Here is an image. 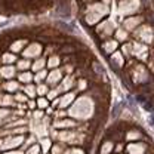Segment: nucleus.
<instances>
[{
	"mask_svg": "<svg viewBox=\"0 0 154 154\" xmlns=\"http://www.w3.org/2000/svg\"><path fill=\"white\" fill-rule=\"evenodd\" d=\"M141 22V18L139 16H135V18H128L126 21H125V28L126 30H134L138 24Z\"/></svg>",
	"mask_w": 154,
	"mask_h": 154,
	"instance_id": "obj_6",
	"label": "nucleus"
},
{
	"mask_svg": "<svg viewBox=\"0 0 154 154\" xmlns=\"http://www.w3.org/2000/svg\"><path fill=\"white\" fill-rule=\"evenodd\" d=\"M43 65H45V61H43V59H39V61H37V62H36L33 67H34V70H40Z\"/></svg>",
	"mask_w": 154,
	"mask_h": 154,
	"instance_id": "obj_17",
	"label": "nucleus"
},
{
	"mask_svg": "<svg viewBox=\"0 0 154 154\" xmlns=\"http://www.w3.org/2000/svg\"><path fill=\"white\" fill-rule=\"evenodd\" d=\"M46 105H47V102H46L45 99H40V101H39V107H46Z\"/></svg>",
	"mask_w": 154,
	"mask_h": 154,
	"instance_id": "obj_26",
	"label": "nucleus"
},
{
	"mask_svg": "<svg viewBox=\"0 0 154 154\" xmlns=\"http://www.w3.org/2000/svg\"><path fill=\"white\" fill-rule=\"evenodd\" d=\"M110 150H111V144L108 142V144H105V145H104V148H102V154H107Z\"/></svg>",
	"mask_w": 154,
	"mask_h": 154,
	"instance_id": "obj_23",
	"label": "nucleus"
},
{
	"mask_svg": "<svg viewBox=\"0 0 154 154\" xmlns=\"http://www.w3.org/2000/svg\"><path fill=\"white\" fill-rule=\"evenodd\" d=\"M45 76H46V73H45V71H42V73H39V74H37L36 80H39V82H40L42 79H45Z\"/></svg>",
	"mask_w": 154,
	"mask_h": 154,
	"instance_id": "obj_24",
	"label": "nucleus"
},
{
	"mask_svg": "<svg viewBox=\"0 0 154 154\" xmlns=\"http://www.w3.org/2000/svg\"><path fill=\"white\" fill-rule=\"evenodd\" d=\"M104 1H111V0H104Z\"/></svg>",
	"mask_w": 154,
	"mask_h": 154,
	"instance_id": "obj_29",
	"label": "nucleus"
},
{
	"mask_svg": "<svg viewBox=\"0 0 154 154\" xmlns=\"http://www.w3.org/2000/svg\"><path fill=\"white\" fill-rule=\"evenodd\" d=\"M13 74V68H10V67H6V68H3L1 70V76H12Z\"/></svg>",
	"mask_w": 154,
	"mask_h": 154,
	"instance_id": "obj_15",
	"label": "nucleus"
},
{
	"mask_svg": "<svg viewBox=\"0 0 154 154\" xmlns=\"http://www.w3.org/2000/svg\"><path fill=\"white\" fill-rule=\"evenodd\" d=\"M58 64H59V58H58V56H52V58L49 59V67L53 68V67H56Z\"/></svg>",
	"mask_w": 154,
	"mask_h": 154,
	"instance_id": "obj_13",
	"label": "nucleus"
},
{
	"mask_svg": "<svg viewBox=\"0 0 154 154\" xmlns=\"http://www.w3.org/2000/svg\"><path fill=\"white\" fill-rule=\"evenodd\" d=\"M13 59H15V56H12V55H4L3 56V61L4 62H12Z\"/></svg>",
	"mask_w": 154,
	"mask_h": 154,
	"instance_id": "obj_19",
	"label": "nucleus"
},
{
	"mask_svg": "<svg viewBox=\"0 0 154 154\" xmlns=\"http://www.w3.org/2000/svg\"><path fill=\"white\" fill-rule=\"evenodd\" d=\"M24 43H25V40H19V42L13 43V45H12V50H19V49L24 46Z\"/></svg>",
	"mask_w": 154,
	"mask_h": 154,
	"instance_id": "obj_12",
	"label": "nucleus"
},
{
	"mask_svg": "<svg viewBox=\"0 0 154 154\" xmlns=\"http://www.w3.org/2000/svg\"><path fill=\"white\" fill-rule=\"evenodd\" d=\"M116 47H117V42H114V40H108L107 43H104V49H105L108 53H111Z\"/></svg>",
	"mask_w": 154,
	"mask_h": 154,
	"instance_id": "obj_9",
	"label": "nucleus"
},
{
	"mask_svg": "<svg viewBox=\"0 0 154 154\" xmlns=\"http://www.w3.org/2000/svg\"><path fill=\"white\" fill-rule=\"evenodd\" d=\"M16 88H18V85H16V83H13V82H10V83H7V85H6V89H7V91H15Z\"/></svg>",
	"mask_w": 154,
	"mask_h": 154,
	"instance_id": "obj_18",
	"label": "nucleus"
},
{
	"mask_svg": "<svg viewBox=\"0 0 154 154\" xmlns=\"http://www.w3.org/2000/svg\"><path fill=\"white\" fill-rule=\"evenodd\" d=\"M39 53H42V46H40L39 43L30 45V47H27L25 52H24V55H25L27 58H30V56H37Z\"/></svg>",
	"mask_w": 154,
	"mask_h": 154,
	"instance_id": "obj_4",
	"label": "nucleus"
},
{
	"mask_svg": "<svg viewBox=\"0 0 154 154\" xmlns=\"http://www.w3.org/2000/svg\"><path fill=\"white\" fill-rule=\"evenodd\" d=\"M33 89H34L33 86H28V88H27V93H30V95H34V91H33Z\"/></svg>",
	"mask_w": 154,
	"mask_h": 154,
	"instance_id": "obj_25",
	"label": "nucleus"
},
{
	"mask_svg": "<svg viewBox=\"0 0 154 154\" xmlns=\"http://www.w3.org/2000/svg\"><path fill=\"white\" fill-rule=\"evenodd\" d=\"M129 151L132 154H142L144 153V145H129Z\"/></svg>",
	"mask_w": 154,
	"mask_h": 154,
	"instance_id": "obj_10",
	"label": "nucleus"
},
{
	"mask_svg": "<svg viewBox=\"0 0 154 154\" xmlns=\"http://www.w3.org/2000/svg\"><path fill=\"white\" fill-rule=\"evenodd\" d=\"M138 136H139V134H135V132H132V134H129V136H128V138L134 139V138H138Z\"/></svg>",
	"mask_w": 154,
	"mask_h": 154,
	"instance_id": "obj_27",
	"label": "nucleus"
},
{
	"mask_svg": "<svg viewBox=\"0 0 154 154\" xmlns=\"http://www.w3.org/2000/svg\"><path fill=\"white\" fill-rule=\"evenodd\" d=\"M113 59H116L119 64H122V62H123V59H122V55H120V53H114V55H113Z\"/></svg>",
	"mask_w": 154,
	"mask_h": 154,
	"instance_id": "obj_20",
	"label": "nucleus"
},
{
	"mask_svg": "<svg viewBox=\"0 0 154 154\" xmlns=\"http://www.w3.org/2000/svg\"><path fill=\"white\" fill-rule=\"evenodd\" d=\"M45 92H46V88L45 86H40L39 88V93H45Z\"/></svg>",
	"mask_w": 154,
	"mask_h": 154,
	"instance_id": "obj_28",
	"label": "nucleus"
},
{
	"mask_svg": "<svg viewBox=\"0 0 154 154\" xmlns=\"http://www.w3.org/2000/svg\"><path fill=\"white\" fill-rule=\"evenodd\" d=\"M126 37H128V34L125 30H117V39L119 40H126Z\"/></svg>",
	"mask_w": 154,
	"mask_h": 154,
	"instance_id": "obj_14",
	"label": "nucleus"
},
{
	"mask_svg": "<svg viewBox=\"0 0 154 154\" xmlns=\"http://www.w3.org/2000/svg\"><path fill=\"white\" fill-rule=\"evenodd\" d=\"M138 7H139V0H123L119 6V13L122 16L131 15V13L136 12Z\"/></svg>",
	"mask_w": 154,
	"mask_h": 154,
	"instance_id": "obj_1",
	"label": "nucleus"
},
{
	"mask_svg": "<svg viewBox=\"0 0 154 154\" xmlns=\"http://www.w3.org/2000/svg\"><path fill=\"white\" fill-rule=\"evenodd\" d=\"M59 76H61V73H59L58 70H55V71H53V73L49 76V82H50V83H55V82H58Z\"/></svg>",
	"mask_w": 154,
	"mask_h": 154,
	"instance_id": "obj_11",
	"label": "nucleus"
},
{
	"mask_svg": "<svg viewBox=\"0 0 154 154\" xmlns=\"http://www.w3.org/2000/svg\"><path fill=\"white\" fill-rule=\"evenodd\" d=\"M88 12H95V13H98V15L104 16V15H107V13H108V6H107V4H104V3H95V4L88 6Z\"/></svg>",
	"mask_w": 154,
	"mask_h": 154,
	"instance_id": "obj_3",
	"label": "nucleus"
},
{
	"mask_svg": "<svg viewBox=\"0 0 154 154\" xmlns=\"http://www.w3.org/2000/svg\"><path fill=\"white\" fill-rule=\"evenodd\" d=\"M19 79H21L22 82H30V80L33 79V76H31L30 73H24V74H21V76H19Z\"/></svg>",
	"mask_w": 154,
	"mask_h": 154,
	"instance_id": "obj_16",
	"label": "nucleus"
},
{
	"mask_svg": "<svg viewBox=\"0 0 154 154\" xmlns=\"http://www.w3.org/2000/svg\"><path fill=\"white\" fill-rule=\"evenodd\" d=\"M134 49H135V55H138V56L144 58V55H142V53H145V52H147V47H145V46H142V45H139V43H135V45H134Z\"/></svg>",
	"mask_w": 154,
	"mask_h": 154,
	"instance_id": "obj_8",
	"label": "nucleus"
},
{
	"mask_svg": "<svg viewBox=\"0 0 154 154\" xmlns=\"http://www.w3.org/2000/svg\"><path fill=\"white\" fill-rule=\"evenodd\" d=\"M113 28H114V22L113 21H105L102 22L99 27H98V33H102V34H111L113 33Z\"/></svg>",
	"mask_w": 154,
	"mask_h": 154,
	"instance_id": "obj_5",
	"label": "nucleus"
},
{
	"mask_svg": "<svg viewBox=\"0 0 154 154\" xmlns=\"http://www.w3.org/2000/svg\"><path fill=\"white\" fill-rule=\"evenodd\" d=\"M18 67H19V68H27V67H30V62H28V61H21V62L18 64Z\"/></svg>",
	"mask_w": 154,
	"mask_h": 154,
	"instance_id": "obj_21",
	"label": "nucleus"
},
{
	"mask_svg": "<svg viewBox=\"0 0 154 154\" xmlns=\"http://www.w3.org/2000/svg\"><path fill=\"white\" fill-rule=\"evenodd\" d=\"M73 125H74V123H73V122H68V120H67V122H59V123H58V126H67V128H70V126H73Z\"/></svg>",
	"mask_w": 154,
	"mask_h": 154,
	"instance_id": "obj_22",
	"label": "nucleus"
},
{
	"mask_svg": "<svg viewBox=\"0 0 154 154\" xmlns=\"http://www.w3.org/2000/svg\"><path fill=\"white\" fill-rule=\"evenodd\" d=\"M135 34L141 39V40H144V42H151L154 37L153 34V30H151V27H148V25H144V27H141L138 31H135Z\"/></svg>",
	"mask_w": 154,
	"mask_h": 154,
	"instance_id": "obj_2",
	"label": "nucleus"
},
{
	"mask_svg": "<svg viewBox=\"0 0 154 154\" xmlns=\"http://www.w3.org/2000/svg\"><path fill=\"white\" fill-rule=\"evenodd\" d=\"M101 18H102V16L98 15V13H95V12H88V15H86V21H88L89 24H95V22H98Z\"/></svg>",
	"mask_w": 154,
	"mask_h": 154,
	"instance_id": "obj_7",
	"label": "nucleus"
}]
</instances>
